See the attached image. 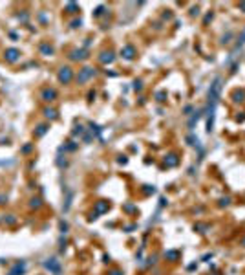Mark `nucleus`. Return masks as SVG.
<instances>
[{"label": "nucleus", "mask_w": 245, "mask_h": 275, "mask_svg": "<svg viewBox=\"0 0 245 275\" xmlns=\"http://www.w3.org/2000/svg\"><path fill=\"white\" fill-rule=\"evenodd\" d=\"M59 79L60 81H64V82H68L71 79V72H70V68H64L62 72H60V75H59Z\"/></svg>", "instance_id": "f257e3e1"}, {"label": "nucleus", "mask_w": 245, "mask_h": 275, "mask_svg": "<svg viewBox=\"0 0 245 275\" xmlns=\"http://www.w3.org/2000/svg\"><path fill=\"white\" fill-rule=\"evenodd\" d=\"M8 59H9V61H15V59H17V50H9V51H8Z\"/></svg>", "instance_id": "f03ea898"}, {"label": "nucleus", "mask_w": 245, "mask_h": 275, "mask_svg": "<svg viewBox=\"0 0 245 275\" xmlns=\"http://www.w3.org/2000/svg\"><path fill=\"white\" fill-rule=\"evenodd\" d=\"M125 53H126V55H125L126 59H132V53H134V50H132V46H128L126 50H125Z\"/></svg>", "instance_id": "7ed1b4c3"}, {"label": "nucleus", "mask_w": 245, "mask_h": 275, "mask_svg": "<svg viewBox=\"0 0 245 275\" xmlns=\"http://www.w3.org/2000/svg\"><path fill=\"white\" fill-rule=\"evenodd\" d=\"M55 95V92H44V97H53Z\"/></svg>", "instance_id": "20e7f679"}]
</instances>
